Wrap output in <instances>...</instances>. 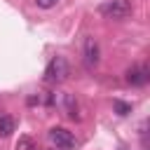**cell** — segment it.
Here are the masks:
<instances>
[{
    "instance_id": "ba28073f",
    "label": "cell",
    "mask_w": 150,
    "mask_h": 150,
    "mask_svg": "<svg viewBox=\"0 0 150 150\" xmlns=\"http://www.w3.org/2000/svg\"><path fill=\"white\" fill-rule=\"evenodd\" d=\"M16 150H33V141L28 136H21L19 143H16Z\"/></svg>"
},
{
    "instance_id": "9c48e42d",
    "label": "cell",
    "mask_w": 150,
    "mask_h": 150,
    "mask_svg": "<svg viewBox=\"0 0 150 150\" xmlns=\"http://www.w3.org/2000/svg\"><path fill=\"white\" fill-rule=\"evenodd\" d=\"M115 110H117L120 115H129V112H131V105L124 103V101H115Z\"/></svg>"
},
{
    "instance_id": "5b68a950",
    "label": "cell",
    "mask_w": 150,
    "mask_h": 150,
    "mask_svg": "<svg viewBox=\"0 0 150 150\" xmlns=\"http://www.w3.org/2000/svg\"><path fill=\"white\" fill-rule=\"evenodd\" d=\"M148 80H150V70L145 66H131L127 70V82L131 87H143V84H148Z\"/></svg>"
},
{
    "instance_id": "30bf717a",
    "label": "cell",
    "mask_w": 150,
    "mask_h": 150,
    "mask_svg": "<svg viewBox=\"0 0 150 150\" xmlns=\"http://www.w3.org/2000/svg\"><path fill=\"white\" fill-rule=\"evenodd\" d=\"M56 2H59V0H35V5H38V7H42V9H52Z\"/></svg>"
},
{
    "instance_id": "7a4b0ae2",
    "label": "cell",
    "mask_w": 150,
    "mask_h": 150,
    "mask_svg": "<svg viewBox=\"0 0 150 150\" xmlns=\"http://www.w3.org/2000/svg\"><path fill=\"white\" fill-rule=\"evenodd\" d=\"M98 9H101V14L105 19H127L131 14V5L127 0H108Z\"/></svg>"
},
{
    "instance_id": "8992f818",
    "label": "cell",
    "mask_w": 150,
    "mask_h": 150,
    "mask_svg": "<svg viewBox=\"0 0 150 150\" xmlns=\"http://www.w3.org/2000/svg\"><path fill=\"white\" fill-rule=\"evenodd\" d=\"M63 105H66V110H68V117H70V120H80V108H77V101H75L70 94L63 98Z\"/></svg>"
},
{
    "instance_id": "3957f363",
    "label": "cell",
    "mask_w": 150,
    "mask_h": 150,
    "mask_svg": "<svg viewBox=\"0 0 150 150\" xmlns=\"http://www.w3.org/2000/svg\"><path fill=\"white\" fill-rule=\"evenodd\" d=\"M49 141H52L59 150H73V148L77 145L75 136H73L68 129H63V127H52V129H49Z\"/></svg>"
},
{
    "instance_id": "6da1fadb",
    "label": "cell",
    "mask_w": 150,
    "mask_h": 150,
    "mask_svg": "<svg viewBox=\"0 0 150 150\" xmlns=\"http://www.w3.org/2000/svg\"><path fill=\"white\" fill-rule=\"evenodd\" d=\"M66 77H68V63H66V59L63 56H54L47 63V68H45V82L47 84H59Z\"/></svg>"
},
{
    "instance_id": "52a82bcc",
    "label": "cell",
    "mask_w": 150,
    "mask_h": 150,
    "mask_svg": "<svg viewBox=\"0 0 150 150\" xmlns=\"http://www.w3.org/2000/svg\"><path fill=\"white\" fill-rule=\"evenodd\" d=\"M14 131V120L9 115H0V136H9Z\"/></svg>"
},
{
    "instance_id": "277c9868",
    "label": "cell",
    "mask_w": 150,
    "mask_h": 150,
    "mask_svg": "<svg viewBox=\"0 0 150 150\" xmlns=\"http://www.w3.org/2000/svg\"><path fill=\"white\" fill-rule=\"evenodd\" d=\"M82 52H84V61H87V66H89V68L98 63V59H101V49H98L96 38L87 35V38H84V45H82Z\"/></svg>"
}]
</instances>
